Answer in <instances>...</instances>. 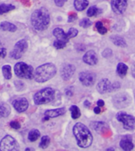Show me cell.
Listing matches in <instances>:
<instances>
[{
  "instance_id": "obj_1",
  "label": "cell",
  "mask_w": 135,
  "mask_h": 151,
  "mask_svg": "<svg viewBox=\"0 0 135 151\" xmlns=\"http://www.w3.org/2000/svg\"><path fill=\"white\" fill-rule=\"evenodd\" d=\"M73 133L77 140L78 146L81 148H88L93 143V134L85 124L77 123L73 127Z\"/></svg>"
},
{
  "instance_id": "obj_2",
  "label": "cell",
  "mask_w": 135,
  "mask_h": 151,
  "mask_svg": "<svg viewBox=\"0 0 135 151\" xmlns=\"http://www.w3.org/2000/svg\"><path fill=\"white\" fill-rule=\"evenodd\" d=\"M50 21L49 12L44 7L34 10L31 15V24L32 27L38 31L47 29L50 25Z\"/></svg>"
},
{
  "instance_id": "obj_3",
  "label": "cell",
  "mask_w": 135,
  "mask_h": 151,
  "mask_svg": "<svg viewBox=\"0 0 135 151\" xmlns=\"http://www.w3.org/2000/svg\"><path fill=\"white\" fill-rule=\"evenodd\" d=\"M56 67L53 63H44L36 69L34 72V79L39 83L47 82L56 74Z\"/></svg>"
},
{
  "instance_id": "obj_4",
  "label": "cell",
  "mask_w": 135,
  "mask_h": 151,
  "mask_svg": "<svg viewBox=\"0 0 135 151\" xmlns=\"http://www.w3.org/2000/svg\"><path fill=\"white\" fill-rule=\"evenodd\" d=\"M55 97V89L50 87L44 88L35 93L33 100L36 104H44L52 102Z\"/></svg>"
},
{
  "instance_id": "obj_5",
  "label": "cell",
  "mask_w": 135,
  "mask_h": 151,
  "mask_svg": "<svg viewBox=\"0 0 135 151\" xmlns=\"http://www.w3.org/2000/svg\"><path fill=\"white\" fill-rule=\"evenodd\" d=\"M14 72L20 78L32 79L34 78L35 70L33 67L24 62H18L15 64Z\"/></svg>"
},
{
  "instance_id": "obj_6",
  "label": "cell",
  "mask_w": 135,
  "mask_h": 151,
  "mask_svg": "<svg viewBox=\"0 0 135 151\" xmlns=\"http://www.w3.org/2000/svg\"><path fill=\"white\" fill-rule=\"evenodd\" d=\"M116 119L120 123H123V127L128 131L135 129V117L132 115L127 114L125 111H119L116 114Z\"/></svg>"
},
{
  "instance_id": "obj_7",
  "label": "cell",
  "mask_w": 135,
  "mask_h": 151,
  "mask_svg": "<svg viewBox=\"0 0 135 151\" xmlns=\"http://www.w3.org/2000/svg\"><path fill=\"white\" fill-rule=\"evenodd\" d=\"M19 150V144L14 137L6 135L0 142L1 151H16Z\"/></svg>"
},
{
  "instance_id": "obj_8",
  "label": "cell",
  "mask_w": 135,
  "mask_h": 151,
  "mask_svg": "<svg viewBox=\"0 0 135 151\" xmlns=\"http://www.w3.org/2000/svg\"><path fill=\"white\" fill-rule=\"evenodd\" d=\"M112 102L117 109H124L130 104L131 97L126 93H118L113 97Z\"/></svg>"
},
{
  "instance_id": "obj_9",
  "label": "cell",
  "mask_w": 135,
  "mask_h": 151,
  "mask_svg": "<svg viewBox=\"0 0 135 151\" xmlns=\"http://www.w3.org/2000/svg\"><path fill=\"white\" fill-rule=\"evenodd\" d=\"M28 48V42L25 39L19 40L16 43L14 49L10 52V56L14 60H18L22 57Z\"/></svg>"
},
{
  "instance_id": "obj_10",
  "label": "cell",
  "mask_w": 135,
  "mask_h": 151,
  "mask_svg": "<svg viewBox=\"0 0 135 151\" xmlns=\"http://www.w3.org/2000/svg\"><path fill=\"white\" fill-rule=\"evenodd\" d=\"M79 80L85 86H91L96 82V74L90 71H83L79 74Z\"/></svg>"
},
{
  "instance_id": "obj_11",
  "label": "cell",
  "mask_w": 135,
  "mask_h": 151,
  "mask_svg": "<svg viewBox=\"0 0 135 151\" xmlns=\"http://www.w3.org/2000/svg\"><path fill=\"white\" fill-rule=\"evenodd\" d=\"M128 5V0H111V6L114 12L122 14L125 12Z\"/></svg>"
},
{
  "instance_id": "obj_12",
  "label": "cell",
  "mask_w": 135,
  "mask_h": 151,
  "mask_svg": "<svg viewBox=\"0 0 135 151\" xmlns=\"http://www.w3.org/2000/svg\"><path fill=\"white\" fill-rule=\"evenodd\" d=\"M97 91L100 93H111V92L114 91L113 85L112 83L107 78H103L97 84L96 86Z\"/></svg>"
},
{
  "instance_id": "obj_13",
  "label": "cell",
  "mask_w": 135,
  "mask_h": 151,
  "mask_svg": "<svg viewBox=\"0 0 135 151\" xmlns=\"http://www.w3.org/2000/svg\"><path fill=\"white\" fill-rule=\"evenodd\" d=\"M13 106L18 112H24L29 108V101L25 97H18L13 101Z\"/></svg>"
},
{
  "instance_id": "obj_14",
  "label": "cell",
  "mask_w": 135,
  "mask_h": 151,
  "mask_svg": "<svg viewBox=\"0 0 135 151\" xmlns=\"http://www.w3.org/2000/svg\"><path fill=\"white\" fill-rule=\"evenodd\" d=\"M75 67L72 64H65L61 70V77L65 81H68L72 78L75 72Z\"/></svg>"
},
{
  "instance_id": "obj_15",
  "label": "cell",
  "mask_w": 135,
  "mask_h": 151,
  "mask_svg": "<svg viewBox=\"0 0 135 151\" xmlns=\"http://www.w3.org/2000/svg\"><path fill=\"white\" fill-rule=\"evenodd\" d=\"M90 127L94 131L98 132L100 134H105L109 131L110 128L108 124L103 121H93L90 124Z\"/></svg>"
},
{
  "instance_id": "obj_16",
  "label": "cell",
  "mask_w": 135,
  "mask_h": 151,
  "mask_svg": "<svg viewBox=\"0 0 135 151\" xmlns=\"http://www.w3.org/2000/svg\"><path fill=\"white\" fill-rule=\"evenodd\" d=\"M66 109L65 108H59V109H50L47 110L44 112V120H48L50 118H55V117L60 116L66 113Z\"/></svg>"
},
{
  "instance_id": "obj_17",
  "label": "cell",
  "mask_w": 135,
  "mask_h": 151,
  "mask_svg": "<svg viewBox=\"0 0 135 151\" xmlns=\"http://www.w3.org/2000/svg\"><path fill=\"white\" fill-rule=\"evenodd\" d=\"M83 61L84 63H85L86 64L90 65V66H94L98 62L97 54L94 51H93V50L88 51V52H87L84 55Z\"/></svg>"
},
{
  "instance_id": "obj_18",
  "label": "cell",
  "mask_w": 135,
  "mask_h": 151,
  "mask_svg": "<svg viewBox=\"0 0 135 151\" xmlns=\"http://www.w3.org/2000/svg\"><path fill=\"white\" fill-rule=\"evenodd\" d=\"M120 147L123 149V150H132L134 145L133 143V139L130 135H125L123 137V139H121L120 142H119Z\"/></svg>"
},
{
  "instance_id": "obj_19",
  "label": "cell",
  "mask_w": 135,
  "mask_h": 151,
  "mask_svg": "<svg viewBox=\"0 0 135 151\" xmlns=\"http://www.w3.org/2000/svg\"><path fill=\"white\" fill-rule=\"evenodd\" d=\"M53 35H54L57 40H61V41H63V42L67 43L70 40L69 37H67V34L64 32V30L61 28H55L53 30Z\"/></svg>"
},
{
  "instance_id": "obj_20",
  "label": "cell",
  "mask_w": 135,
  "mask_h": 151,
  "mask_svg": "<svg viewBox=\"0 0 135 151\" xmlns=\"http://www.w3.org/2000/svg\"><path fill=\"white\" fill-rule=\"evenodd\" d=\"M110 39L111 40V42L113 43L115 45H116V46H118V47H126V42L125 40L123 39V37H121L120 36L113 35V36H111Z\"/></svg>"
},
{
  "instance_id": "obj_21",
  "label": "cell",
  "mask_w": 135,
  "mask_h": 151,
  "mask_svg": "<svg viewBox=\"0 0 135 151\" xmlns=\"http://www.w3.org/2000/svg\"><path fill=\"white\" fill-rule=\"evenodd\" d=\"M0 29L3 31H9V32H14L17 31V28L14 24L8 22H3L0 23Z\"/></svg>"
},
{
  "instance_id": "obj_22",
  "label": "cell",
  "mask_w": 135,
  "mask_h": 151,
  "mask_svg": "<svg viewBox=\"0 0 135 151\" xmlns=\"http://www.w3.org/2000/svg\"><path fill=\"white\" fill-rule=\"evenodd\" d=\"M10 113V107L6 103H0V118L7 117Z\"/></svg>"
},
{
  "instance_id": "obj_23",
  "label": "cell",
  "mask_w": 135,
  "mask_h": 151,
  "mask_svg": "<svg viewBox=\"0 0 135 151\" xmlns=\"http://www.w3.org/2000/svg\"><path fill=\"white\" fill-rule=\"evenodd\" d=\"M74 7L78 11H82L88 6V0H74Z\"/></svg>"
},
{
  "instance_id": "obj_24",
  "label": "cell",
  "mask_w": 135,
  "mask_h": 151,
  "mask_svg": "<svg viewBox=\"0 0 135 151\" xmlns=\"http://www.w3.org/2000/svg\"><path fill=\"white\" fill-rule=\"evenodd\" d=\"M116 70H117V73H118V74L119 75V77L124 78L126 75V74H127V65H126L125 63H119L117 65Z\"/></svg>"
},
{
  "instance_id": "obj_25",
  "label": "cell",
  "mask_w": 135,
  "mask_h": 151,
  "mask_svg": "<svg viewBox=\"0 0 135 151\" xmlns=\"http://www.w3.org/2000/svg\"><path fill=\"white\" fill-rule=\"evenodd\" d=\"M40 136V132L37 129H32L29 131V133L28 134V139L30 142H35L36 140L39 139Z\"/></svg>"
},
{
  "instance_id": "obj_26",
  "label": "cell",
  "mask_w": 135,
  "mask_h": 151,
  "mask_svg": "<svg viewBox=\"0 0 135 151\" xmlns=\"http://www.w3.org/2000/svg\"><path fill=\"white\" fill-rule=\"evenodd\" d=\"M15 6L11 4H0V15L3 14H6V13L10 12L11 10H14Z\"/></svg>"
},
{
  "instance_id": "obj_27",
  "label": "cell",
  "mask_w": 135,
  "mask_h": 151,
  "mask_svg": "<svg viewBox=\"0 0 135 151\" xmlns=\"http://www.w3.org/2000/svg\"><path fill=\"white\" fill-rule=\"evenodd\" d=\"M11 67L10 65H4L2 68V70H3V76L6 79H10L12 78V72H11Z\"/></svg>"
},
{
  "instance_id": "obj_28",
  "label": "cell",
  "mask_w": 135,
  "mask_h": 151,
  "mask_svg": "<svg viewBox=\"0 0 135 151\" xmlns=\"http://www.w3.org/2000/svg\"><path fill=\"white\" fill-rule=\"evenodd\" d=\"M70 111L71 112V117L74 119H78L79 117L81 116V111L78 106L76 105H72L70 108Z\"/></svg>"
},
{
  "instance_id": "obj_29",
  "label": "cell",
  "mask_w": 135,
  "mask_h": 151,
  "mask_svg": "<svg viewBox=\"0 0 135 151\" xmlns=\"http://www.w3.org/2000/svg\"><path fill=\"white\" fill-rule=\"evenodd\" d=\"M101 12H102V10L99 9L98 7H96L95 6H93L91 7L88 8V11H87V15H88V17H94V16H96V15L101 14Z\"/></svg>"
},
{
  "instance_id": "obj_30",
  "label": "cell",
  "mask_w": 135,
  "mask_h": 151,
  "mask_svg": "<svg viewBox=\"0 0 135 151\" xmlns=\"http://www.w3.org/2000/svg\"><path fill=\"white\" fill-rule=\"evenodd\" d=\"M50 142H51V139L47 135H44L41 138V140H40V142L39 144V146L41 149H46L47 146H49Z\"/></svg>"
},
{
  "instance_id": "obj_31",
  "label": "cell",
  "mask_w": 135,
  "mask_h": 151,
  "mask_svg": "<svg viewBox=\"0 0 135 151\" xmlns=\"http://www.w3.org/2000/svg\"><path fill=\"white\" fill-rule=\"evenodd\" d=\"M96 29L97 30V32L102 35L106 34L107 32H108V29L104 27V25H103V23L101 22H97L96 23Z\"/></svg>"
},
{
  "instance_id": "obj_32",
  "label": "cell",
  "mask_w": 135,
  "mask_h": 151,
  "mask_svg": "<svg viewBox=\"0 0 135 151\" xmlns=\"http://www.w3.org/2000/svg\"><path fill=\"white\" fill-rule=\"evenodd\" d=\"M53 45H54V47L55 48H57V49H62V48H64V47H66V43L63 42V41H61V40H56L54 41Z\"/></svg>"
},
{
  "instance_id": "obj_33",
  "label": "cell",
  "mask_w": 135,
  "mask_h": 151,
  "mask_svg": "<svg viewBox=\"0 0 135 151\" xmlns=\"http://www.w3.org/2000/svg\"><path fill=\"white\" fill-rule=\"evenodd\" d=\"M66 34H67V37H69V39L70 38H74L77 36V35L78 34V30L76 29H74V28H70L69 30H68V32H66Z\"/></svg>"
},
{
  "instance_id": "obj_34",
  "label": "cell",
  "mask_w": 135,
  "mask_h": 151,
  "mask_svg": "<svg viewBox=\"0 0 135 151\" xmlns=\"http://www.w3.org/2000/svg\"><path fill=\"white\" fill-rule=\"evenodd\" d=\"M92 25V22L88 18H83L80 22V26L82 28H88Z\"/></svg>"
},
{
  "instance_id": "obj_35",
  "label": "cell",
  "mask_w": 135,
  "mask_h": 151,
  "mask_svg": "<svg viewBox=\"0 0 135 151\" xmlns=\"http://www.w3.org/2000/svg\"><path fill=\"white\" fill-rule=\"evenodd\" d=\"M102 55L104 58H109L110 56L112 55V50L110 48H106L103 52H102Z\"/></svg>"
},
{
  "instance_id": "obj_36",
  "label": "cell",
  "mask_w": 135,
  "mask_h": 151,
  "mask_svg": "<svg viewBox=\"0 0 135 151\" xmlns=\"http://www.w3.org/2000/svg\"><path fill=\"white\" fill-rule=\"evenodd\" d=\"M10 126L12 127V128L15 129V130H17V129L21 128V124H20L19 122L17 121H11L10 123Z\"/></svg>"
},
{
  "instance_id": "obj_37",
  "label": "cell",
  "mask_w": 135,
  "mask_h": 151,
  "mask_svg": "<svg viewBox=\"0 0 135 151\" xmlns=\"http://www.w3.org/2000/svg\"><path fill=\"white\" fill-rule=\"evenodd\" d=\"M6 55V49L5 47H2L0 42V58H5Z\"/></svg>"
},
{
  "instance_id": "obj_38",
  "label": "cell",
  "mask_w": 135,
  "mask_h": 151,
  "mask_svg": "<svg viewBox=\"0 0 135 151\" xmlns=\"http://www.w3.org/2000/svg\"><path fill=\"white\" fill-rule=\"evenodd\" d=\"M15 86L17 88V89H19V90H22L23 89V87H24V84H23V82H21V81H15L14 82Z\"/></svg>"
},
{
  "instance_id": "obj_39",
  "label": "cell",
  "mask_w": 135,
  "mask_h": 151,
  "mask_svg": "<svg viewBox=\"0 0 135 151\" xmlns=\"http://www.w3.org/2000/svg\"><path fill=\"white\" fill-rule=\"evenodd\" d=\"M77 17H78V16H77V14L75 13H71V14L69 15V17H68V22H74V21L76 20Z\"/></svg>"
},
{
  "instance_id": "obj_40",
  "label": "cell",
  "mask_w": 135,
  "mask_h": 151,
  "mask_svg": "<svg viewBox=\"0 0 135 151\" xmlns=\"http://www.w3.org/2000/svg\"><path fill=\"white\" fill-rule=\"evenodd\" d=\"M55 3V5L59 6V7H62V6L65 4L67 0H54Z\"/></svg>"
},
{
  "instance_id": "obj_41",
  "label": "cell",
  "mask_w": 135,
  "mask_h": 151,
  "mask_svg": "<svg viewBox=\"0 0 135 151\" xmlns=\"http://www.w3.org/2000/svg\"><path fill=\"white\" fill-rule=\"evenodd\" d=\"M66 94L67 96H69V97H72L73 96V94H74V90H73V88H68V89H66Z\"/></svg>"
},
{
  "instance_id": "obj_42",
  "label": "cell",
  "mask_w": 135,
  "mask_h": 151,
  "mask_svg": "<svg viewBox=\"0 0 135 151\" xmlns=\"http://www.w3.org/2000/svg\"><path fill=\"white\" fill-rule=\"evenodd\" d=\"M84 106L85 107V108H87V109H88V108H90L91 107V102H89L88 101H85V102H84Z\"/></svg>"
},
{
  "instance_id": "obj_43",
  "label": "cell",
  "mask_w": 135,
  "mask_h": 151,
  "mask_svg": "<svg viewBox=\"0 0 135 151\" xmlns=\"http://www.w3.org/2000/svg\"><path fill=\"white\" fill-rule=\"evenodd\" d=\"M96 104H97V106L102 107L104 105V101H103V100H98L97 102H96Z\"/></svg>"
},
{
  "instance_id": "obj_44",
  "label": "cell",
  "mask_w": 135,
  "mask_h": 151,
  "mask_svg": "<svg viewBox=\"0 0 135 151\" xmlns=\"http://www.w3.org/2000/svg\"><path fill=\"white\" fill-rule=\"evenodd\" d=\"M94 112L96 114H100L101 113V107L97 106L96 108H94Z\"/></svg>"
},
{
  "instance_id": "obj_45",
  "label": "cell",
  "mask_w": 135,
  "mask_h": 151,
  "mask_svg": "<svg viewBox=\"0 0 135 151\" xmlns=\"http://www.w3.org/2000/svg\"><path fill=\"white\" fill-rule=\"evenodd\" d=\"M131 73H132L133 77L135 78V63L133 64L132 69H131Z\"/></svg>"
},
{
  "instance_id": "obj_46",
  "label": "cell",
  "mask_w": 135,
  "mask_h": 151,
  "mask_svg": "<svg viewBox=\"0 0 135 151\" xmlns=\"http://www.w3.org/2000/svg\"><path fill=\"white\" fill-rule=\"evenodd\" d=\"M25 150L27 151V150H34V149H32V148H26L25 149Z\"/></svg>"
},
{
  "instance_id": "obj_47",
  "label": "cell",
  "mask_w": 135,
  "mask_h": 151,
  "mask_svg": "<svg viewBox=\"0 0 135 151\" xmlns=\"http://www.w3.org/2000/svg\"><path fill=\"white\" fill-rule=\"evenodd\" d=\"M107 150H108V151H109V150H115V149H114V148H108V149H107Z\"/></svg>"
}]
</instances>
